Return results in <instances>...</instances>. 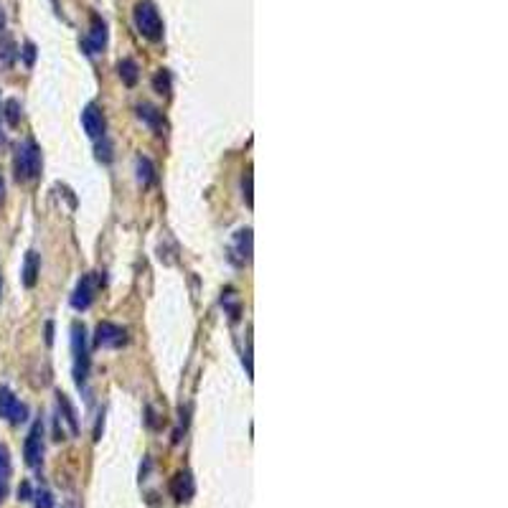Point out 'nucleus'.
Listing matches in <instances>:
<instances>
[{"label":"nucleus","instance_id":"f257e3e1","mask_svg":"<svg viewBox=\"0 0 508 508\" xmlns=\"http://www.w3.org/2000/svg\"><path fill=\"white\" fill-rule=\"evenodd\" d=\"M13 173H15V181H21V183L38 178V173H41V148H38L36 140H25L15 148Z\"/></svg>","mask_w":508,"mask_h":508},{"label":"nucleus","instance_id":"f03ea898","mask_svg":"<svg viewBox=\"0 0 508 508\" xmlns=\"http://www.w3.org/2000/svg\"><path fill=\"white\" fill-rule=\"evenodd\" d=\"M132 21H135V28L142 38H148V41L163 38V18H161V13H158L152 0H138L135 3Z\"/></svg>","mask_w":508,"mask_h":508},{"label":"nucleus","instance_id":"7ed1b4c3","mask_svg":"<svg viewBox=\"0 0 508 508\" xmlns=\"http://www.w3.org/2000/svg\"><path fill=\"white\" fill-rule=\"evenodd\" d=\"M72 354H74V381L76 386H84L89 374V348L84 326H72Z\"/></svg>","mask_w":508,"mask_h":508},{"label":"nucleus","instance_id":"20e7f679","mask_svg":"<svg viewBox=\"0 0 508 508\" xmlns=\"http://www.w3.org/2000/svg\"><path fill=\"white\" fill-rule=\"evenodd\" d=\"M0 417L11 425H21L28 419V406L8 386H0Z\"/></svg>","mask_w":508,"mask_h":508},{"label":"nucleus","instance_id":"39448f33","mask_svg":"<svg viewBox=\"0 0 508 508\" xmlns=\"http://www.w3.org/2000/svg\"><path fill=\"white\" fill-rule=\"evenodd\" d=\"M44 447H46V444H44V425H41V419H38V422H34V427L28 432L24 444V457L31 468H38V465L44 463Z\"/></svg>","mask_w":508,"mask_h":508},{"label":"nucleus","instance_id":"423d86ee","mask_svg":"<svg viewBox=\"0 0 508 508\" xmlns=\"http://www.w3.org/2000/svg\"><path fill=\"white\" fill-rule=\"evenodd\" d=\"M94 343L100 348H120L127 343V330L117 323H110V320H102L97 330H94Z\"/></svg>","mask_w":508,"mask_h":508},{"label":"nucleus","instance_id":"0eeeda50","mask_svg":"<svg viewBox=\"0 0 508 508\" xmlns=\"http://www.w3.org/2000/svg\"><path fill=\"white\" fill-rule=\"evenodd\" d=\"M82 127H84V132H87L92 140L104 138V132H107V120H104V112H102L94 102H89L87 107L82 110Z\"/></svg>","mask_w":508,"mask_h":508},{"label":"nucleus","instance_id":"6e6552de","mask_svg":"<svg viewBox=\"0 0 508 508\" xmlns=\"http://www.w3.org/2000/svg\"><path fill=\"white\" fill-rule=\"evenodd\" d=\"M107 21L102 18V15H92V25H89V34L87 38H84V49H87L89 56H94V54H100V51H104V46H107Z\"/></svg>","mask_w":508,"mask_h":508},{"label":"nucleus","instance_id":"1a4fd4ad","mask_svg":"<svg viewBox=\"0 0 508 508\" xmlns=\"http://www.w3.org/2000/svg\"><path fill=\"white\" fill-rule=\"evenodd\" d=\"M94 295H97V278L84 275L76 282L74 292H72V308L74 310H87L89 305L94 303Z\"/></svg>","mask_w":508,"mask_h":508},{"label":"nucleus","instance_id":"9d476101","mask_svg":"<svg viewBox=\"0 0 508 508\" xmlns=\"http://www.w3.org/2000/svg\"><path fill=\"white\" fill-rule=\"evenodd\" d=\"M171 491H173V498L181 501V503H189L193 493H196V483H193V475L189 470H181L176 478L171 481Z\"/></svg>","mask_w":508,"mask_h":508},{"label":"nucleus","instance_id":"9b49d317","mask_svg":"<svg viewBox=\"0 0 508 508\" xmlns=\"http://www.w3.org/2000/svg\"><path fill=\"white\" fill-rule=\"evenodd\" d=\"M135 112H138V117L142 120V122H145V125L152 127V130H155L158 135H163L165 127H168V125H165V117H163V112L158 110V107H152V104H145V102H142V104H138V107H135Z\"/></svg>","mask_w":508,"mask_h":508},{"label":"nucleus","instance_id":"f8f14e48","mask_svg":"<svg viewBox=\"0 0 508 508\" xmlns=\"http://www.w3.org/2000/svg\"><path fill=\"white\" fill-rule=\"evenodd\" d=\"M252 229H239L234 234V254L239 257V262H249L252 259Z\"/></svg>","mask_w":508,"mask_h":508},{"label":"nucleus","instance_id":"ddd939ff","mask_svg":"<svg viewBox=\"0 0 508 508\" xmlns=\"http://www.w3.org/2000/svg\"><path fill=\"white\" fill-rule=\"evenodd\" d=\"M8 485H11V453L0 443V503L8 495Z\"/></svg>","mask_w":508,"mask_h":508},{"label":"nucleus","instance_id":"4468645a","mask_svg":"<svg viewBox=\"0 0 508 508\" xmlns=\"http://www.w3.org/2000/svg\"><path fill=\"white\" fill-rule=\"evenodd\" d=\"M135 178H138V183L142 189H148V186L155 183V165H152L151 158H145V155L135 158Z\"/></svg>","mask_w":508,"mask_h":508},{"label":"nucleus","instance_id":"2eb2a0df","mask_svg":"<svg viewBox=\"0 0 508 508\" xmlns=\"http://www.w3.org/2000/svg\"><path fill=\"white\" fill-rule=\"evenodd\" d=\"M38 272H41V257L36 252L25 254L24 262V285L25 288H36Z\"/></svg>","mask_w":508,"mask_h":508},{"label":"nucleus","instance_id":"dca6fc26","mask_svg":"<svg viewBox=\"0 0 508 508\" xmlns=\"http://www.w3.org/2000/svg\"><path fill=\"white\" fill-rule=\"evenodd\" d=\"M56 405H59V415L69 422L72 435H76V432H79V419H76V409L72 406V402H69V396H66L64 392H59L56 394Z\"/></svg>","mask_w":508,"mask_h":508},{"label":"nucleus","instance_id":"f3484780","mask_svg":"<svg viewBox=\"0 0 508 508\" xmlns=\"http://www.w3.org/2000/svg\"><path fill=\"white\" fill-rule=\"evenodd\" d=\"M117 72H120V79H122L125 87H135L138 84L140 66L135 59H122V62L117 64Z\"/></svg>","mask_w":508,"mask_h":508},{"label":"nucleus","instance_id":"a211bd4d","mask_svg":"<svg viewBox=\"0 0 508 508\" xmlns=\"http://www.w3.org/2000/svg\"><path fill=\"white\" fill-rule=\"evenodd\" d=\"M171 87H173L171 72H168V69H158V72H155V76H152V89H155L158 94L168 97V94H171Z\"/></svg>","mask_w":508,"mask_h":508},{"label":"nucleus","instance_id":"6ab92c4d","mask_svg":"<svg viewBox=\"0 0 508 508\" xmlns=\"http://www.w3.org/2000/svg\"><path fill=\"white\" fill-rule=\"evenodd\" d=\"M241 196H244V203L252 209L254 206V176H252V165L244 171V176H241Z\"/></svg>","mask_w":508,"mask_h":508},{"label":"nucleus","instance_id":"aec40b11","mask_svg":"<svg viewBox=\"0 0 508 508\" xmlns=\"http://www.w3.org/2000/svg\"><path fill=\"white\" fill-rule=\"evenodd\" d=\"M5 120H8L11 127H18V122H21V104H18V100L5 102Z\"/></svg>","mask_w":508,"mask_h":508},{"label":"nucleus","instance_id":"412c9836","mask_svg":"<svg viewBox=\"0 0 508 508\" xmlns=\"http://www.w3.org/2000/svg\"><path fill=\"white\" fill-rule=\"evenodd\" d=\"M221 303L227 305L229 313H231V318H234V320L239 318V300H237V295H234V292L227 290V295L221 298Z\"/></svg>","mask_w":508,"mask_h":508},{"label":"nucleus","instance_id":"4be33fe9","mask_svg":"<svg viewBox=\"0 0 508 508\" xmlns=\"http://www.w3.org/2000/svg\"><path fill=\"white\" fill-rule=\"evenodd\" d=\"M34 503H36V508H54V495L49 491H36L34 493Z\"/></svg>","mask_w":508,"mask_h":508},{"label":"nucleus","instance_id":"5701e85b","mask_svg":"<svg viewBox=\"0 0 508 508\" xmlns=\"http://www.w3.org/2000/svg\"><path fill=\"white\" fill-rule=\"evenodd\" d=\"M97 158H100V161H104V163H110V161H112V145H110V142H104V148H97Z\"/></svg>","mask_w":508,"mask_h":508},{"label":"nucleus","instance_id":"b1692460","mask_svg":"<svg viewBox=\"0 0 508 508\" xmlns=\"http://www.w3.org/2000/svg\"><path fill=\"white\" fill-rule=\"evenodd\" d=\"M24 56H25V64L31 66V64H34V59H36V46H34V44H25Z\"/></svg>","mask_w":508,"mask_h":508},{"label":"nucleus","instance_id":"393cba45","mask_svg":"<svg viewBox=\"0 0 508 508\" xmlns=\"http://www.w3.org/2000/svg\"><path fill=\"white\" fill-rule=\"evenodd\" d=\"M0 56H3L5 62H11V59H13V44H11V38H5V46H3V51H0Z\"/></svg>","mask_w":508,"mask_h":508},{"label":"nucleus","instance_id":"a878e982","mask_svg":"<svg viewBox=\"0 0 508 508\" xmlns=\"http://www.w3.org/2000/svg\"><path fill=\"white\" fill-rule=\"evenodd\" d=\"M18 495H21L24 501H28V498H34V493H31V485H28V483H24V485L18 488Z\"/></svg>","mask_w":508,"mask_h":508},{"label":"nucleus","instance_id":"bb28decb","mask_svg":"<svg viewBox=\"0 0 508 508\" xmlns=\"http://www.w3.org/2000/svg\"><path fill=\"white\" fill-rule=\"evenodd\" d=\"M54 341V326L51 323H46V343Z\"/></svg>","mask_w":508,"mask_h":508},{"label":"nucleus","instance_id":"cd10ccee","mask_svg":"<svg viewBox=\"0 0 508 508\" xmlns=\"http://www.w3.org/2000/svg\"><path fill=\"white\" fill-rule=\"evenodd\" d=\"M5 201V183H3V176H0V206Z\"/></svg>","mask_w":508,"mask_h":508},{"label":"nucleus","instance_id":"c85d7f7f","mask_svg":"<svg viewBox=\"0 0 508 508\" xmlns=\"http://www.w3.org/2000/svg\"><path fill=\"white\" fill-rule=\"evenodd\" d=\"M5 28V13H3V8H0V31Z\"/></svg>","mask_w":508,"mask_h":508},{"label":"nucleus","instance_id":"c756f323","mask_svg":"<svg viewBox=\"0 0 508 508\" xmlns=\"http://www.w3.org/2000/svg\"><path fill=\"white\" fill-rule=\"evenodd\" d=\"M3 140H5V138H3V130H0V145H3Z\"/></svg>","mask_w":508,"mask_h":508},{"label":"nucleus","instance_id":"7c9ffc66","mask_svg":"<svg viewBox=\"0 0 508 508\" xmlns=\"http://www.w3.org/2000/svg\"><path fill=\"white\" fill-rule=\"evenodd\" d=\"M0 290H3V282H0Z\"/></svg>","mask_w":508,"mask_h":508}]
</instances>
